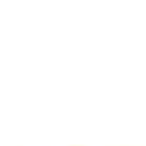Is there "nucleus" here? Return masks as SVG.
Instances as JSON below:
<instances>
[]
</instances>
